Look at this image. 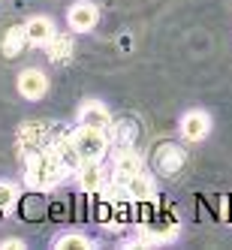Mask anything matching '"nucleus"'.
I'll return each mask as SVG.
<instances>
[{
  "label": "nucleus",
  "mask_w": 232,
  "mask_h": 250,
  "mask_svg": "<svg viewBox=\"0 0 232 250\" xmlns=\"http://www.w3.org/2000/svg\"><path fill=\"white\" fill-rule=\"evenodd\" d=\"M30 42H27V33H24V24H15V27H9L6 33H3V58H19L21 51L27 48Z\"/></svg>",
  "instance_id": "2eb2a0df"
},
{
  "label": "nucleus",
  "mask_w": 232,
  "mask_h": 250,
  "mask_svg": "<svg viewBox=\"0 0 232 250\" xmlns=\"http://www.w3.org/2000/svg\"><path fill=\"white\" fill-rule=\"evenodd\" d=\"M79 124H82V127H94V130H105V133H109L115 121H112L109 109H105L103 103L87 100L82 109H79Z\"/></svg>",
  "instance_id": "9d476101"
},
{
  "label": "nucleus",
  "mask_w": 232,
  "mask_h": 250,
  "mask_svg": "<svg viewBox=\"0 0 232 250\" xmlns=\"http://www.w3.org/2000/svg\"><path fill=\"white\" fill-rule=\"evenodd\" d=\"M76 178H79V187L84 193H100V190H105V184H109L103 163H82L79 172H76Z\"/></svg>",
  "instance_id": "9b49d317"
},
{
  "label": "nucleus",
  "mask_w": 232,
  "mask_h": 250,
  "mask_svg": "<svg viewBox=\"0 0 232 250\" xmlns=\"http://www.w3.org/2000/svg\"><path fill=\"white\" fill-rule=\"evenodd\" d=\"M48 142H51V127H48V124H42V121H27V124H21V127H19L15 148H19L21 157H27L33 151L45 148Z\"/></svg>",
  "instance_id": "7ed1b4c3"
},
{
  "label": "nucleus",
  "mask_w": 232,
  "mask_h": 250,
  "mask_svg": "<svg viewBox=\"0 0 232 250\" xmlns=\"http://www.w3.org/2000/svg\"><path fill=\"white\" fill-rule=\"evenodd\" d=\"M97 21H100V9H97V3H91V0H79V3H73L69 12H66V24L76 33L94 30Z\"/></svg>",
  "instance_id": "0eeeda50"
},
{
  "label": "nucleus",
  "mask_w": 232,
  "mask_h": 250,
  "mask_svg": "<svg viewBox=\"0 0 232 250\" xmlns=\"http://www.w3.org/2000/svg\"><path fill=\"white\" fill-rule=\"evenodd\" d=\"M208 133H211V115H208V112L190 109V112L181 118V136H184L187 142H202Z\"/></svg>",
  "instance_id": "1a4fd4ad"
},
{
  "label": "nucleus",
  "mask_w": 232,
  "mask_h": 250,
  "mask_svg": "<svg viewBox=\"0 0 232 250\" xmlns=\"http://www.w3.org/2000/svg\"><path fill=\"white\" fill-rule=\"evenodd\" d=\"M55 247L58 250H87V247H94V241L82 235V232H66V235H61L55 241Z\"/></svg>",
  "instance_id": "f3484780"
},
{
  "label": "nucleus",
  "mask_w": 232,
  "mask_h": 250,
  "mask_svg": "<svg viewBox=\"0 0 232 250\" xmlns=\"http://www.w3.org/2000/svg\"><path fill=\"white\" fill-rule=\"evenodd\" d=\"M184 163H187V154H184V148L181 145H172V142H163L157 151H154V169L160 172V175H178L184 169Z\"/></svg>",
  "instance_id": "39448f33"
},
{
  "label": "nucleus",
  "mask_w": 232,
  "mask_h": 250,
  "mask_svg": "<svg viewBox=\"0 0 232 250\" xmlns=\"http://www.w3.org/2000/svg\"><path fill=\"white\" fill-rule=\"evenodd\" d=\"M24 33H27V42L30 45H48V40L55 37V21L48 15H33V19L24 21Z\"/></svg>",
  "instance_id": "f8f14e48"
},
{
  "label": "nucleus",
  "mask_w": 232,
  "mask_h": 250,
  "mask_svg": "<svg viewBox=\"0 0 232 250\" xmlns=\"http://www.w3.org/2000/svg\"><path fill=\"white\" fill-rule=\"evenodd\" d=\"M48 61L51 63H66L69 58H73V37H69V33H55V37L48 40Z\"/></svg>",
  "instance_id": "4468645a"
},
{
  "label": "nucleus",
  "mask_w": 232,
  "mask_h": 250,
  "mask_svg": "<svg viewBox=\"0 0 232 250\" xmlns=\"http://www.w3.org/2000/svg\"><path fill=\"white\" fill-rule=\"evenodd\" d=\"M136 136H139V130H136V124H130V121H118V124H112V130H109V139L115 142L118 148L136 145Z\"/></svg>",
  "instance_id": "dca6fc26"
},
{
  "label": "nucleus",
  "mask_w": 232,
  "mask_h": 250,
  "mask_svg": "<svg viewBox=\"0 0 232 250\" xmlns=\"http://www.w3.org/2000/svg\"><path fill=\"white\" fill-rule=\"evenodd\" d=\"M124 190L130 193L133 202H151L157 187H154V178H151L148 172H139V175L130 178V181H124Z\"/></svg>",
  "instance_id": "ddd939ff"
},
{
  "label": "nucleus",
  "mask_w": 232,
  "mask_h": 250,
  "mask_svg": "<svg viewBox=\"0 0 232 250\" xmlns=\"http://www.w3.org/2000/svg\"><path fill=\"white\" fill-rule=\"evenodd\" d=\"M73 142H76V148L82 154V163H103L109 148H112V139H109L105 130L82 127V124H79V130H73Z\"/></svg>",
  "instance_id": "f03ea898"
},
{
  "label": "nucleus",
  "mask_w": 232,
  "mask_h": 250,
  "mask_svg": "<svg viewBox=\"0 0 232 250\" xmlns=\"http://www.w3.org/2000/svg\"><path fill=\"white\" fill-rule=\"evenodd\" d=\"M15 202H19V190H15V184L0 181V211H12Z\"/></svg>",
  "instance_id": "a211bd4d"
},
{
  "label": "nucleus",
  "mask_w": 232,
  "mask_h": 250,
  "mask_svg": "<svg viewBox=\"0 0 232 250\" xmlns=\"http://www.w3.org/2000/svg\"><path fill=\"white\" fill-rule=\"evenodd\" d=\"M66 175L69 172L63 169L61 157L55 154L51 145H45V148L24 157V181H27L30 190H51V187H58Z\"/></svg>",
  "instance_id": "f257e3e1"
},
{
  "label": "nucleus",
  "mask_w": 232,
  "mask_h": 250,
  "mask_svg": "<svg viewBox=\"0 0 232 250\" xmlns=\"http://www.w3.org/2000/svg\"><path fill=\"white\" fill-rule=\"evenodd\" d=\"M19 94L24 100H42L48 94V79L42 69H21L19 73Z\"/></svg>",
  "instance_id": "6e6552de"
},
{
  "label": "nucleus",
  "mask_w": 232,
  "mask_h": 250,
  "mask_svg": "<svg viewBox=\"0 0 232 250\" xmlns=\"http://www.w3.org/2000/svg\"><path fill=\"white\" fill-rule=\"evenodd\" d=\"M178 235V220L172 217V214H154V217H148L145 223H142V241H169Z\"/></svg>",
  "instance_id": "423d86ee"
},
{
  "label": "nucleus",
  "mask_w": 232,
  "mask_h": 250,
  "mask_svg": "<svg viewBox=\"0 0 232 250\" xmlns=\"http://www.w3.org/2000/svg\"><path fill=\"white\" fill-rule=\"evenodd\" d=\"M0 247H3V250H21V247H24V241H21V238H9V241H3Z\"/></svg>",
  "instance_id": "6ab92c4d"
},
{
  "label": "nucleus",
  "mask_w": 232,
  "mask_h": 250,
  "mask_svg": "<svg viewBox=\"0 0 232 250\" xmlns=\"http://www.w3.org/2000/svg\"><path fill=\"white\" fill-rule=\"evenodd\" d=\"M139 172H145V157H142L133 145L127 148H118L115 151V163H112V175H115V181L124 184V181H130L133 175Z\"/></svg>",
  "instance_id": "20e7f679"
}]
</instances>
